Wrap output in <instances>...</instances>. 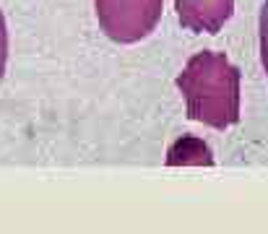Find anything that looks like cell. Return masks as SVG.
I'll return each mask as SVG.
<instances>
[{
    "label": "cell",
    "mask_w": 268,
    "mask_h": 234,
    "mask_svg": "<svg viewBox=\"0 0 268 234\" xmlns=\"http://www.w3.org/2000/svg\"><path fill=\"white\" fill-rule=\"evenodd\" d=\"M187 164H193V167H211L214 164L211 148L196 135H182L167 151V167H187Z\"/></svg>",
    "instance_id": "cell-4"
},
{
    "label": "cell",
    "mask_w": 268,
    "mask_h": 234,
    "mask_svg": "<svg viewBox=\"0 0 268 234\" xmlns=\"http://www.w3.org/2000/svg\"><path fill=\"white\" fill-rule=\"evenodd\" d=\"M187 117L214 130H226L240 120V70L226 55L203 50L187 60L177 75Z\"/></svg>",
    "instance_id": "cell-1"
},
{
    "label": "cell",
    "mask_w": 268,
    "mask_h": 234,
    "mask_svg": "<svg viewBox=\"0 0 268 234\" xmlns=\"http://www.w3.org/2000/svg\"><path fill=\"white\" fill-rule=\"evenodd\" d=\"M102 31L118 45H136L157 29L164 0H94Z\"/></svg>",
    "instance_id": "cell-2"
},
{
    "label": "cell",
    "mask_w": 268,
    "mask_h": 234,
    "mask_svg": "<svg viewBox=\"0 0 268 234\" xmlns=\"http://www.w3.org/2000/svg\"><path fill=\"white\" fill-rule=\"evenodd\" d=\"M6 63H8V26H6L3 11H0V81L6 75Z\"/></svg>",
    "instance_id": "cell-6"
},
{
    "label": "cell",
    "mask_w": 268,
    "mask_h": 234,
    "mask_svg": "<svg viewBox=\"0 0 268 234\" xmlns=\"http://www.w3.org/2000/svg\"><path fill=\"white\" fill-rule=\"evenodd\" d=\"M260 60H263V68L268 75V0L260 8Z\"/></svg>",
    "instance_id": "cell-5"
},
{
    "label": "cell",
    "mask_w": 268,
    "mask_h": 234,
    "mask_svg": "<svg viewBox=\"0 0 268 234\" xmlns=\"http://www.w3.org/2000/svg\"><path fill=\"white\" fill-rule=\"evenodd\" d=\"M177 21L196 34H216L235 11V0H175Z\"/></svg>",
    "instance_id": "cell-3"
}]
</instances>
